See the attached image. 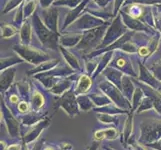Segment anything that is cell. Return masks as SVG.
I'll use <instances>...</instances> for the list:
<instances>
[{
  "mask_svg": "<svg viewBox=\"0 0 161 150\" xmlns=\"http://www.w3.org/2000/svg\"><path fill=\"white\" fill-rule=\"evenodd\" d=\"M34 7H35V2H33V1H30L26 4V6H25V16L26 17L33 12Z\"/></svg>",
  "mask_w": 161,
  "mask_h": 150,
  "instance_id": "30bf717a",
  "label": "cell"
},
{
  "mask_svg": "<svg viewBox=\"0 0 161 150\" xmlns=\"http://www.w3.org/2000/svg\"><path fill=\"white\" fill-rule=\"evenodd\" d=\"M80 36H77V37H74V36H67V37H64L61 39V42H62L63 45H66V46H73L74 44L78 41Z\"/></svg>",
  "mask_w": 161,
  "mask_h": 150,
  "instance_id": "ba28073f",
  "label": "cell"
},
{
  "mask_svg": "<svg viewBox=\"0 0 161 150\" xmlns=\"http://www.w3.org/2000/svg\"><path fill=\"white\" fill-rule=\"evenodd\" d=\"M45 150H53V149H52V148H50V147H47Z\"/></svg>",
  "mask_w": 161,
  "mask_h": 150,
  "instance_id": "e0dca14e",
  "label": "cell"
},
{
  "mask_svg": "<svg viewBox=\"0 0 161 150\" xmlns=\"http://www.w3.org/2000/svg\"><path fill=\"white\" fill-rule=\"evenodd\" d=\"M14 34H15V30L10 25H3V28H2V37L3 38L13 36Z\"/></svg>",
  "mask_w": 161,
  "mask_h": 150,
  "instance_id": "9c48e42d",
  "label": "cell"
},
{
  "mask_svg": "<svg viewBox=\"0 0 161 150\" xmlns=\"http://www.w3.org/2000/svg\"><path fill=\"white\" fill-rule=\"evenodd\" d=\"M104 30V27L103 28H98L96 30H91L89 32H87L85 36L83 37V39L80 43V45L78 46L79 49H85V48H91L93 45H95L97 40L100 38V35L102 34V32Z\"/></svg>",
  "mask_w": 161,
  "mask_h": 150,
  "instance_id": "7a4b0ae2",
  "label": "cell"
},
{
  "mask_svg": "<svg viewBox=\"0 0 161 150\" xmlns=\"http://www.w3.org/2000/svg\"><path fill=\"white\" fill-rule=\"evenodd\" d=\"M15 50L17 51L21 56H23L25 59H27L30 62L37 63L39 60H43L44 56H46L45 54L40 52L39 50H37L35 48L28 47V46H14Z\"/></svg>",
  "mask_w": 161,
  "mask_h": 150,
  "instance_id": "6da1fadb",
  "label": "cell"
},
{
  "mask_svg": "<svg viewBox=\"0 0 161 150\" xmlns=\"http://www.w3.org/2000/svg\"><path fill=\"white\" fill-rule=\"evenodd\" d=\"M149 52V48L148 47H141L140 50H139V53L140 55H142V56H145V55H147Z\"/></svg>",
  "mask_w": 161,
  "mask_h": 150,
  "instance_id": "4fadbf2b",
  "label": "cell"
},
{
  "mask_svg": "<svg viewBox=\"0 0 161 150\" xmlns=\"http://www.w3.org/2000/svg\"><path fill=\"white\" fill-rule=\"evenodd\" d=\"M30 36H31V33H30V26L29 23H25L23 25L21 29V38H22V41L25 42L26 44L30 41Z\"/></svg>",
  "mask_w": 161,
  "mask_h": 150,
  "instance_id": "8992f818",
  "label": "cell"
},
{
  "mask_svg": "<svg viewBox=\"0 0 161 150\" xmlns=\"http://www.w3.org/2000/svg\"><path fill=\"white\" fill-rule=\"evenodd\" d=\"M117 135V132L114 128H107V129H103V130H99V131H96L95 134H94V138H95L96 140H101L105 137H108V136H111L112 138L116 137Z\"/></svg>",
  "mask_w": 161,
  "mask_h": 150,
  "instance_id": "5b68a950",
  "label": "cell"
},
{
  "mask_svg": "<svg viewBox=\"0 0 161 150\" xmlns=\"http://www.w3.org/2000/svg\"><path fill=\"white\" fill-rule=\"evenodd\" d=\"M43 97L40 93L35 92L33 94V97H32V103H33V106H35V108H40L42 105H43Z\"/></svg>",
  "mask_w": 161,
  "mask_h": 150,
  "instance_id": "52a82bcc",
  "label": "cell"
},
{
  "mask_svg": "<svg viewBox=\"0 0 161 150\" xmlns=\"http://www.w3.org/2000/svg\"><path fill=\"white\" fill-rule=\"evenodd\" d=\"M29 109V105H28V103L27 102H21L19 105H18V110L20 111L21 113H24V112H26L27 110Z\"/></svg>",
  "mask_w": 161,
  "mask_h": 150,
  "instance_id": "8fae6325",
  "label": "cell"
},
{
  "mask_svg": "<svg viewBox=\"0 0 161 150\" xmlns=\"http://www.w3.org/2000/svg\"><path fill=\"white\" fill-rule=\"evenodd\" d=\"M90 86H91L90 78L86 75H82L79 79L78 85H77V91L80 92V93H84L89 89Z\"/></svg>",
  "mask_w": 161,
  "mask_h": 150,
  "instance_id": "277c9868",
  "label": "cell"
},
{
  "mask_svg": "<svg viewBox=\"0 0 161 150\" xmlns=\"http://www.w3.org/2000/svg\"><path fill=\"white\" fill-rule=\"evenodd\" d=\"M22 1V0H10L9 4L7 5L6 7V10H9V9H12L13 7H15L16 5H17L18 3H20Z\"/></svg>",
  "mask_w": 161,
  "mask_h": 150,
  "instance_id": "7c38bea8",
  "label": "cell"
},
{
  "mask_svg": "<svg viewBox=\"0 0 161 150\" xmlns=\"http://www.w3.org/2000/svg\"><path fill=\"white\" fill-rule=\"evenodd\" d=\"M34 21L37 34L40 37L41 41H43L44 43H50V45H52L55 42V38L53 37V34L45 28V26L42 24V22L36 15H34Z\"/></svg>",
  "mask_w": 161,
  "mask_h": 150,
  "instance_id": "3957f363",
  "label": "cell"
},
{
  "mask_svg": "<svg viewBox=\"0 0 161 150\" xmlns=\"http://www.w3.org/2000/svg\"><path fill=\"white\" fill-rule=\"evenodd\" d=\"M10 102L11 103H17L18 102V96H16V95H12V96H10Z\"/></svg>",
  "mask_w": 161,
  "mask_h": 150,
  "instance_id": "9a60e30c",
  "label": "cell"
},
{
  "mask_svg": "<svg viewBox=\"0 0 161 150\" xmlns=\"http://www.w3.org/2000/svg\"><path fill=\"white\" fill-rule=\"evenodd\" d=\"M78 1L79 0H65L64 2H61V3H66V4L70 5V6H74L75 3H77ZM61 3H57V4H61Z\"/></svg>",
  "mask_w": 161,
  "mask_h": 150,
  "instance_id": "5bb4252c",
  "label": "cell"
},
{
  "mask_svg": "<svg viewBox=\"0 0 161 150\" xmlns=\"http://www.w3.org/2000/svg\"><path fill=\"white\" fill-rule=\"evenodd\" d=\"M96 1L100 4V5H104V4H106L108 0H96Z\"/></svg>",
  "mask_w": 161,
  "mask_h": 150,
  "instance_id": "2e32d148",
  "label": "cell"
}]
</instances>
